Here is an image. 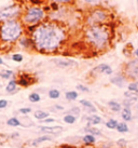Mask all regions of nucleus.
<instances>
[{
  "instance_id": "a19ab883",
  "label": "nucleus",
  "mask_w": 138,
  "mask_h": 148,
  "mask_svg": "<svg viewBox=\"0 0 138 148\" xmlns=\"http://www.w3.org/2000/svg\"><path fill=\"white\" fill-rule=\"evenodd\" d=\"M53 122H55V119L54 118H50V117L43 120V123H53Z\"/></svg>"
},
{
  "instance_id": "72a5a7b5",
  "label": "nucleus",
  "mask_w": 138,
  "mask_h": 148,
  "mask_svg": "<svg viewBox=\"0 0 138 148\" xmlns=\"http://www.w3.org/2000/svg\"><path fill=\"white\" fill-rule=\"evenodd\" d=\"M11 58H12V61H14V62H16V63H20L23 60H24L23 55H22V54H18V53L13 54L12 56H11Z\"/></svg>"
},
{
  "instance_id": "39448f33",
  "label": "nucleus",
  "mask_w": 138,
  "mask_h": 148,
  "mask_svg": "<svg viewBox=\"0 0 138 148\" xmlns=\"http://www.w3.org/2000/svg\"><path fill=\"white\" fill-rule=\"evenodd\" d=\"M110 13L102 8H96L89 11L87 16H86L85 23L87 26H93V25H100L106 24L109 21Z\"/></svg>"
},
{
  "instance_id": "2eb2a0df",
  "label": "nucleus",
  "mask_w": 138,
  "mask_h": 148,
  "mask_svg": "<svg viewBox=\"0 0 138 148\" xmlns=\"http://www.w3.org/2000/svg\"><path fill=\"white\" fill-rule=\"evenodd\" d=\"M121 117L125 122L130 121V120H132V110H130V108L124 107V108L121 110Z\"/></svg>"
},
{
  "instance_id": "c03bdc74",
  "label": "nucleus",
  "mask_w": 138,
  "mask_h": 148,
  "mask_svg": "<svg viewBox=\"0 0 138 148\" xmlns=\"http://www.w3.org/2000/svg\"><path fill=\"white\" fill-rule=\"evenodd\" d=\"M134 54H135V56H136V58H137V60H138V49H136V50H135Z\"/></svg>"
},
{
  "instance_id": "412c9836",
  "label": "nucleus",
  "mask_w": 138,
  "mask_h": 148,
  "mask_svg": "<svg viewBox=\"0 0 138 148\" xmlns=\"http://www.w3.org/2000/svg\"><path fill=\"white\" fill-rule=\"evenodd\" d=\"M7 125L12 127H17L22 125V122H20V120L18 119V118L12 117V118H9V119L7 120Z\"/></svg>"
},
{
  "instance_id": "58836bf2",
  "label": "nucleus",
  "mask_w": 138,
  "mask_h": 148,
  "mask_svg": "<svg viewBox=\"0 0 138 148\" xmlns=\"http://www.w3.org/2000/svg\"><path fill=\"white\" fill-rule=\"evenodd\" d=\"M117 144L120 146V147H125L126 145H127V142H126L124 138H121V140H118V142H117Z\"/></svg>"
},
{
  "instance_id": "5701e85b",
  "label": "nucleus",
  "mask_w": 138,
  "mask_h": 148,
  "mask_svg": "<svg viewBox=\"0 0 138 148\" xmlns=\"http://www.w3.org/2000/svg\"><path fill=\"white\" fill-rule=\"evenodd\" d=\"M83 143L85 145H91V144H94L95 142H96V138H95V136L92 135V134H86V135L83 136Z\"/></svg>"
},
{
  "instance_id": "79ce46f5",
  "label": "nucleus",
  "mask_w": 138,
  "mask_h": 148,
  "mask_svg": "<svg viewBox=\"0 0 138 148\" xmlns=\"http://www.w3.org/2000/svg\"><path fill=\"white\" fill-rule=\"evenodd\" d=\"M29 1L33 4H40V3H42L44 0H29Z\"/></svg>"
},
{
  "instance_id": "f704fd0d",
  "label": "nucleus",
  "mask_w": 138,
  "mask_h": 148,
  "mask_svg": "<svg viewBox=\"0 0 138 148\" xmlns=\"http://www.w3.org/2000/svg\"><path fill=\"white\" fill-rule=\"evenodd\" d=\"M84 3L91 4V5H98L102 2V0H82Z\"/></svg>"
},
{
  "instance_id": "ea45409f",
  "label": "nucleus",
  "mask_w": 138,
  "mask_h": 148,
  "mask_svg": "<svg viewBox=\"0 0 138 148\" xmlns=\"http://www.w3.org/2000/svg\"><path fill=\"white\" fill-rule=\"evenodd\" d=\"M73 0H53L55 3H71Z\"/></svg>"
},
{
  "instance_id": "2f4dec72",
  "label": "nucleus",
  "mask_w": 138,
  "mask_h": 148,
  "mask_svg": "<svg viewBox=\"0 0 138 148\" xmlns=\"http://www.w3.org/2000/svg\"><path fill=\"white\" fill-rule=\"evenodd\" d=\"M128 91L130 92H134L136 94H138V81H134V82H130L127 86Z\"/></svg>"
},
{
  "instance_id": "37998d69",
  "label": "nucleus",
  "mask_w": 138,
  "mask_h": 148,
  "mask_svg": "<svg viewBox=\"0 0 138 148\" xmlns=\"http://www.w3.org/2000/svg\"><path fill=\"white\" fill-rule=\"evenodd\" d=\"M54 108L57 110H64V107L61 106V105H54Z\"/></svg>"
},
{
  "instance_id": "f8f14e48",
  "label": "nucleus",
  "mask_w": 138,
  "mask_h": 148,
  "mask_svg": "<svg viewBox=\"0 0 138 148\" xmlns=\"http://www.w3.org/2000/svg\"><path fill=\"white\" fill-rule=\"evenodd\" d=\"M39 129H40V131L48 133V134H53V135H58L64 130V127H61V125H55V127H40Z\"/></svg>"
},
{
  "instance_id": "4be33fe9",
  "label": "nucleus",
  "mask_w": 138,
  "mask_h": 148,
  "mask_svg": "<svg viewBox=\"0 0 138 148\" xmlns=\"http://www.w3.org/2000/svg\"><path fill=\"white\" fill-rule=\"evenodd\" d=\"M115 130L120 132V133H127L128 130H130V127H128V125H127L125 121H122V122H119L118 123V127H117Z\"/></svg>"
},
{
  "instance_id": "f03ea898",
  "label": "nucleus",
  "mask_w": 138,
  "mask_h": 148,
  "mask_svg": "<svg viewBox=\"0 0 138 148\" xmlns=\"http://www.w3.org/2000/svg\"><path fill=\"white\" fill-rule=\"evenodd\" d=\"M85 41L97 51L105 50L110 42L111 33L106 24L87 26L84 30Z\"/></svg>"
},
{
  "instance_id": "20e7f679",
  "label": "nucleus",
  "mask_w": 138,
  "mask_h": 148,
  "mask_svg": "<svg viewBox=\"0 0 138 148\" xmlns=\"http://www.w3.org/2000/svg\"><path fill=\"white\" fill-rule=\"evenodd\" d=\"M45 17L44 10L40 7H30L23 15V23L28 26H37Z\"/></svg>"
},
{
  "instance_id": "ddd939ff",
  "label": "nucleus",
  "mask_w": 138,
  "mask_h": 148,
  "mask_svg": "<svg viewBox=\"0 0 138 148\" xmlns=\"http://www.w3.org/2000/svg\"><path fill=\"white\" fill-rule=\"evenodd\" d=\"M80 104L84 107V109H85L86 112H89V114H96V111H97L96 107L94 106L93 104L91 103L89 101H86V99H81V101H80Z\"/></svg>"
},
{
  "instance_id": "4468645a",
  "label": "nucleus",
  "mask_w": 138,
  "mask_h": 148,
  "mask_svg": "<svg viewBox=\"0 0 138 148\" xmlns=\"http://www.w3.org/2000/svg\"><path fill=\"white\" fill-rule=\"evenodd\" d=\"M85 119L87 120V122H89V123H87V127H92V125H96V124L102 123V118H100L99 116L95 115V114L85 117Z\"/></svg>"
},
{
  "instance_id": "0eeeda50",
  "label": "nucleus",
  "mask_w": 138,
  "mask_h": 148,
  "mask_svg": "<svg viewBox=\"0 0 138 148\" xmlns=\"http://www.w3.org/2000/svg\"><path fill=\"white\" fill-rule=\"evenodd\" d=\"M124 74L127 78L138 80V60H132L124 67Z\"/></svg>"
},
{
  "instance_id": "423d86ee",
  "label": "nucleus",
  "mask_w": 138,
  "mask_h": 148,
  "mask_svg": "<svg viewBox=\"0 0 138 148\" xmlns=\"http://www.w3.org/2000/svg\"><path fill=\"white\" fill-rule=\"evenodd\" d=\"M20 12V9L18 5H16V4L9 5V7L2 9L0 11V21L7 22V21H11V20H15V17L18 16Z\"/></svg>"
},
{
  "instance_id": "de8ad7c7",
  "label": "nucleus",
  "mask_w": 138,
  "mask_h": 148,
  "mask_svg": "<svg viewBox=\"0 0 138 148\" xmlns=\"http://www.w3.org/2000/svg\"><path fill=\"white\" fill-rule=\"evenodd\" d=\"M137 4H138V0H137Z\"/></svg>"
},
{
  "instance_id": "6e6552de",
  "label": "nucleus",
  "mask_w": 138,
  "mask_h": 148,
  "mask_svg": "<svg viewBox=\"0 0 138 148\" xmlns=\"http://www.w3.org/2000/svg\"><path fill=\"white\" fill-rule=\"evenodd\" d=\"M53 63L61 68H68V67H76L78 63L73 60H63V58H53Z\"/></svg>"
},
{
  "instance_id": "e433bc0d",
  "label": "nucleus",
  "mask_w": 138,
  "mask_h": 148,
  "mask_svg": "<svg viewBox=\"0 0 138 148\" xmlns=\"http://www.w3.org/2000/svg\"><path fill=\"white\" fill-rule=\"evenodd\" d=\"M77 89L79 91H82V92H89V88H87V86H83V84H78Z\"/></svg>"
},
{
  "instance_id": "c756f323",
  "label": "nucleus",
  "mask_w": 138,
  "mask_h": 148,
  "mask_svg": "<svg viewBox=\"0 0 138 148\" xmlns=\"http://www.w3.org/2000/svg\"><path fill=\"white\" fill-rule=\"evenodd\" d=\"M118 123L119 122L115 119H109L105 123V125L106 127H108L110 130H114V129H117V127H118Z\"/></svg>"
},
{
  "instance_id": "49530a36",
  "label": "nucleus",
  "mask_w": 138,
  "mask_h": 148,
  "mask_svg": "<svg viewBox=\"0 0 138 148\" xmlns=\"http://www.w3.org/2000/svg\"><path fill=\"white\" fill-rule=\"evenodd\" d=\"M2 64H3V60L0 58V65H2Z\"/></svg>"
},
{
  "instance_id": "dca6fc26",
  "label": "nucleus",
  "mask_w": 138,
  "mask_h": 148,
  "mask_svg": "<svg viewBox=\"0 0 138 148\" xmlns=\"http://www.w3.org/2000/svg\"><path fill=\"white\" fill-rule=\"evenodd\" d=\"M20 45L23 47V48H26V49H28L30 47H33V42L31 40V38H27V37H20Z\"/></svg>"
},
{
  "instance_id": "a18cd8bd",
  "label": "nucleus",
  "mask_w": 138,
  "mask_h": 148,
  "mask_svg": "<svg viewBox=\"0 0 138 148\" xmlns=\"http://www.w3.org/2000/svg\"><path fill=\"white\" fill-rule=\"evenodd\" d=\"M82 148H94L93 146H89V145H85V146H83Z\"/></svg>"
},
{
  "instance_id": "7ed1b4c3",
  "label": "nucleus",
  "mask_w": 138,
  "mask_h": 148,
  "mask_svg": "<svg viewBox=\"0 0 138 148\" xmlns=\"http://www.w3.org/2000/svg\"><path fill=\"white\" fill-rule=\"evenodd\" d=\"M23 25L16 20L3 22L0 26V39L4 42H15L22 37Z\"/></svg>"
},
{
  "instance_id": "4c0bfd02",
  "label": "nucleus",
  "mask_w": 138,
  "mask_h": 148,
  "mask_svg": "<svg viewBox=\"0 0 138 148\" xmlns=\"http://www.w3.org/2000/svg\"><path fill=\"white\" fill-rule=\"evenodd\" d=\"M7 106H8V101L4 99H0V109H4Z\"/></svg>"
},
{
  "instance_id": "c9c22d12",
  "label": "nucleus",
  "mask_w": 138,
  "mask_h": 148,
  "mask_svg": "<svg viewBox=\"0 0 138 148\" xmlns=\"http://www.w3.org/2000/svg\"><path fill=\"white\" fill-rule=\"evenodd\" d=\"M18 111H20V114L26 116V115H28V114L31 112V108H29V107H23V108H20Z\"/></svg>"
},
{
  "instance_id": "9b49d317",
  "label": "nucleus",
  "mask_w": 138,
  "mask_h": 148,
  "mask_svg": "<svg viewBox=\"0 0 138 148\" xmlns=\"http://www.w3.org/2000/svg\"><path fill=\"white\" fill-rule=\"evenodd\" d=\"M110 82L112 83V84H114V86H119V88H123L126 83V77L124 75H121V74L115 75L113 77H111Z\"/></svg>"
},
{
  "instance_id": "1a4fd4ad",
  "label": "nucleus",
  "mask_w": 138,
  "mask_h": 148,
  "mask_svg": "<svg viewBox=\"0 0 138 148\" xmlns=\"http://www.w3.org/2000/svg\"><path fill=\"white\" fill-rule=\"evenodd\" d=\"M112 68L108 64H100L96 66L93 70L92 74H105V75H112Z\"/></svg>"
},
{
  "instance_id": "f257e3e1",
  "label": "nucleus",
  "mask_w": 138,
  "mask_h": 148,
  "mask_svg": "<svg viewBox=\"0 0 138 148\" xmlns=\"http://www.w3.org/2000/svg\"><path fill=\"white\" fill-rule=\"evenodd\" d=\"M67 30L59 22H42L31 33L33 48L41 53H53L66 41Z\"/></svg>"
},
{
  "instance_id": "393cba45",
  "label": "nucleus",
  "mask_w": 138,
  "mask_h": 148,
  "mask_svg": "<svg viewBox=\"0 0 138 148\" xmlns=\"http://www.w3.org/2000/svg\"><path fill=\"white\" fill-rule=\"evenodd\" d=\"M77 121V117H74L73 115H69V114H66L64 116V122L67 124H73Z\"/></svg>"
},
{
  "instance_id": "cd10ccee",
  "label": "nucleus",
  "mask_w": 138,
  "mask_h": 148,
  "mask_svg": "<svg viewBox=\"0 0 138 148\" xmlns=\"http://www.w3.org/2000/svg\"><path fill=\"white\" fill-rule=\"evenodd\" d=\"M84 130L86 132H89V134H92L94 136H102V132L97 130V129H95L94 127H86Z\"/></svg>"
},
{
  "instance_id": "473e14b6",
  "label": "nucleus",
  "mask_w": 138,
  "mask_h": 148,
  "mask_svg": "<svg viewBox=\"0 0 138 148\" xmlns=\"http://www.w3.org/2000/svg\"><path fill=\"white\" fill-rule=\"evenodd\" d=\"M67 114L73 115L74 117H77V116L80 115V108H79V107H72L71 109H69V110L67 111Z\"/></svg>"
},
{
  "instance_id": "f3484780",
  "label": "nucleus",
  "mask_w": 138,
  "mask_h": 148,
  "mask_svg": "<svg viewBox=\"0 0 138 148\" xmlns=\"http://www.w3.org/2000/svg\"><path fill=\"white\" fill-rule=\"evenodd\" d=\"M16 88H17V81L15 79H11L9 81L8 84H7V86H5V91L8 93H14L16 91Z\"/></svg>"
},
{
  "instance_id": "c85d7f7f",
  "label": "nucleus",
  "mask_w": 138,
  "mask_h": 148,
  "mask_svg": "<svg viewBox=\"0 0 138 148\" xmlns=\"http://www.w3.org/2000/svg\"><path fill=\"white\" fill-rule=\"evenodd\" d=\"M48 94H49L50 99H59V96H61V92L57 90V89H51Z\"/></svg>"
},
{
  "instance_id": "9d476101",
  "label": "nucleus",
  "mask_w": 138,
  "mask_h": 148,
  "mask_svg": "<svg viewBox=\"0 0 138 148\" xmlns=\"http://www.w3.org/2000/svg\"><path fill=\"white\" fill-rule=\"evenodd\" d=\"M17 84L20 86H28L33 83V79L27 74H20L18 79L16 80Z\"/></svg>"
},
{
  "instance_id": "a878e982",
  "label": "nucleus",
  "mask_w": 138,
  "mask_h": 148,
  "mask_svg": "<svg viewBox=\"0 0 138 148\" xmlns=\"http://www.w3.org/2000/svg\"><path fill=\"white\" fill-rule=\"evenodd\" d=\"M65 97L67 101H76L78 99V92H76V91H68V92H66Z\"/></svg>"
},
{
  "instance_id": "6ab92c4d",
  "label": "nucleus",
  "mask_w": 138,
  "mask_h": 148,
  "mask_svg": "<svg viewBox=\"0 0 138 148\" xmlns=\"http://www.w3.org/2000/svg\"><path fill=\"white\" fill-rule=\"evenodd\" d=\"M108 106H109L110 110L114 111V112H119V111H121L123 108H122L121 104L118 103V102H115V101H109L108 102Z\"/></svg>"
},
{
  "instance_id": "b1692460",
  "label": "nucleus",
  "mask_w": 138,
  "mask_h": 148,
  "mask_svg": "<svg viewBox=\"0 0 138 148\" xmlns=\"http://www.w3.org/2000/svg\"><path fill=\"white\" fill-rule=\"evenodd\" d=\"M138 94H136V93H134V92H130V91H127V92H125L124 93V96H125L126 99H128V101H130V102H136L138 99Z\"/></svg>"
},
{
  "instance_id": "a211bd4d",
  "label": "nucleus",
  "mask_w": 138,
  "mask_h": 148,
  "mask_svg": "<svg viewBox=\"0 0 138 148\" xmlns=\"http://www.w3.org/2000/svg\"><path fill=\"white\" fill-rule=\"evenodd\" d=\"M49 140H52V136L43 135V136H40V137L36 138V140H33V142H31V145H33V146H38V145L41 144V143H43V142H49Z\"/></svg>"
},
{
  "instance_id": "bb28decb",
  "label": "nucleus",
  "mask_w": 138,
  "mask_h": 148,
  "mask_svg": "<svg viewBox=\"0 0 138 148\" xmlns=\"http://www.w3.org/2000/svg\"><path fill=\"white\" fill-rule=\"evenodd\" d=\"M28 99L31 102V103H38V102H40L41 101V96L39 93H37V92H33V93H30L28 96Z\"/></svg>"
},
{
  "instance_id": "aec40b11",
  "label": "nucleus",
  "mask_w": 138,
  "mask_h": 148,
  "mask_svg": "<svg viewBox=\"0 0 138 148\" xmlns=\"http://www.w3.org/2000/svg\"><path fill=\"white\" fill-rule=\"evenodd\" d=\"M49 116H50L49 112L43 111V110H36L35 111V114H33V117H35L36 119L40 120V121H43L44 119L49 118Z\"/></svg>"
},
{
  "instance_id": "7c9ffc66",
  "label": "nucleus",
  "mask_w": 138,
  "mask_h": 148,
  "mask_svg": "<svg viewBox=\"0 0 138 148\" xmlns=\"http://www.w3.org/2000/svg\"><path fill=\"white\" fill-rule=\"evenodd\" d=\"M13 75L14 74H13L12 70H9V69L1 70V71H0V77H1L2 79H10Z\"/></svg>"
}]
</instances>
